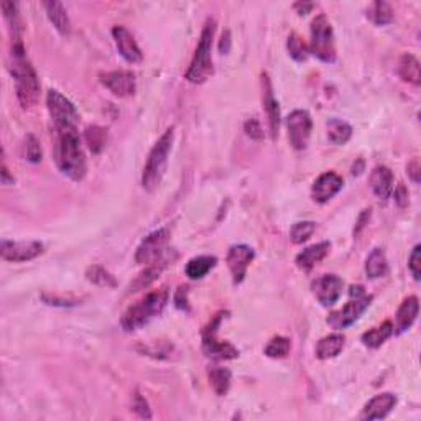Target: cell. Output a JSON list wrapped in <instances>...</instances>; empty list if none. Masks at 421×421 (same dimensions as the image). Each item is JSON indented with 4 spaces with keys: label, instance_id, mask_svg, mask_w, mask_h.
I'll return each instance as SVG.
<instances>
[{
    "label": "cell",
    "instance_id": "obj_1",
    "mask_svg": "<svg viewBox=\"0 0 421 421\" xmlns=\"http://www.w3.org/2000/svg\"><path fill=\"white\" fill-rule=\"evenodd\" d=\"M8 70L15 79L17 99L23 109H32L40 99V81L33 70L32 63L28 61L25 46L22 41H14L10 51V63Z\"/></svg>",
    "mask_w": 421,
    "mask_h": 421
},
{
    "label": "cell",
    "instance_id": "obj_2",
    "mask_svg": "<svg viewBox=\"0 0 421 421\" xmlns=\"http://www.w3.org/2000/svg\"><path fill=\"white\" fill-rule=\"evenodd\" d=\"M54 161H57L58 168L73 181L84 180L88 173V163L83 147H81L78 129L57 132Z\"/></svg>",
    "mask_w": 421,
    "mask_h": 421
},
{
    "label": "cell",
    "instance_id": "obj_3",
    "mask_svg": "<svg viewBox=\"0 0 421 421\" xmlns=\"http://www.w3.org/2000/svg\"><path fill=\"white\" fill-rule=\"evenodd\" d=\"M170 291L168 288H160V290H153L147 293L142 300L134 303L124 313L121 320V326L125 333H134V331L142 329L152 320L160 316L163 313L165 306L168 303Z\"/></svg>",
    "mask_w": 421,
    "mask_h": 421
},
{
    "label": "cell",
    "instance_id": "obj_4",
    "mask_svg": "<svg viewBox=\"0 0 421 421\" xmlns=\"http://www.w3.org/2000/svg\"><path fill=\"white\" fill-rule=\"evenodd\" d=\"M216 35V20L207 19L204 23V28L199 37L196 51L191 59V65L186 71V79L193 84H203L211 78L214 73V65H212V41Z\"/></svg>",
    "mask_w": 421,
    "mask_h": 421
},
{
    "label": "cell",
    "instance_id": "obj_5",
    "mask_svg": "<svg viewBox=\"0 0 421 421\" xmlns=\"http://www.w3.org/2000/svg\"><path fill=\"white\" fill-rule=\"evenodd\" d=\"M173 138H174V129H170L165 132L158 138V142L153 145V148L148 153V158L145 161L142 174V185L147 191H155L160 186L161 180H163L165 172L168 167V156L173 148Z\"/></svg>",
    "mask_w": 421,
    "mask_h": 421
},
{
    "label": "cell",
    "instance_id": "obj_6",
    "mask_svg": "<svg viewBox=\"0 0 421 421\" xmlns=\"http://www.w3.org/2000/svg\"><path fill=\"white\" fill-rule=\"evenodd\" d=\"M349 296H351V300L339 311L331 313L329 318H327V325L336 331L346 329V327L354 325L367 311V308L372 305L373 300V296L365 291L362 285H352L349 288Z\"/></svg>",
    "mask_w": 421,
    "mask_h": 421
},
{
    "label": "cell",
    "instance_id": "obj_7",
    "mask_svg": "<svg viewBox=\"0 0 421 421\" xmlns=\"http://www.w3.org/2000/svg\"><path fill=\"white\" fill-rule=\"evenodd\" d=\"M309 53L314 54L322 63H334L336 54L334 32L329 20L325 14H320L311 22V41H309Z\"/></svg>",
    "mask_w": 421,
    "mask_h": 421
},
{
    "label": "cell",
    "instance_id": "obj_8",
    "mask_svg": "<svg viewBox=\"0 0 421 421\" xmlns=\"http://www.w3.org/2000/svg\"><path fill=\"white\" fill-rule=\"evenodd\" d=\"M46 105H48L50 116L53 119L54 130H71L78 129L79 114L76 110L74 104L63 96L59 91L51 89L46 94Z\"/></svg>",
    "mask_w": 421,
    "mask_h": 421
},
{
    "label": "cell",
    "instance_id": "obj_9",
    "mask_svg": "<svg viewBox=\"0 0 421 421\" xmlns=\"http://www.w3.org/2000/svg\"><path fill=\"white\" fill-rule=\"evenodd\" d=\"M224 311H220L212 318V321L203 331V351L204 354L216 360H229L239 357V349L234 347L231 342L219 341L218 327L224 318Z\"/></svg>",
    "mask_w": 421,
    "mask_h": 421
},
{
    "label": "cell",
    "instance_id": "obj_10",
    "mask_svg": "<svg viewBox=\"0 0 421 421\" xmlns=\"http://www.w3.org/2000/svg\"><path fill=\"white\" fill-rule=\"evenodd\" d=\"M170 240V231L167 227L156 229L148 234V236L140 242V245L135 250V262L138 265H152L158 262L165 254H167V245Z\"/></svg>",
    "mask_w": 421,
    "mask_h": 421
},
{
    "label": "cell",
    "instance_id": "obj_11",
    "mask_svg": "<svg viewBox=\"0 0 421 421\" xmlns=\"http://www.w3.org/2000/svg\"><path fill=\"white\" fill-rule=\"evenodd\" d=\"M287 129L291 147L295 150H305L308 147L309 138H311L313 119L306 110H293L290 116L287 117Z\"/></svg>",
    "mask_w": 421,
    "mask_h": 421
},
{
    "label": "cell",
    "instance_id": "obj_12",
    "mask_svg": "<svg viewBox=\"0 0 421 421\" xmlns=\"http://www.w3.org/2000/svg\"><path fill=\"white\" fill-rule=\"evenodd\" d=\"M45 245L38 240H7L0 242V254L7 262L22 263L43 254Z\"/></svg>",
    "mask_w": 421,
    "mask_h": 421
},
{
    "label": "cell",
    "instance_id": "obj_13",
    "mask_svg": "<svg viewBox=\"0 0 421 421\" xmlns=\"http://www.w3.org/2000/svg\"><path fill=\"white\" fill-rule=\"evenodd\" d=\"M342 288L344 282L334 274L322 275L311 283L313 295L316 296V300L320 301L321 306H325V308H329V306L338 303L339 298L342 295Z\"/></svg>",
    "mask_w": 421,
    "mask_h": 421
},
{
    "label": "cell",
    "instance_id": "obj_14",
    "mask_svg": "<svg viewBox=\"0 0 421 421\" xmlns=\"http://www.w3.org/2000/svg\"><path fill=\"white\" fill-rule=\"evenodd\" d=\"M254 258H255V252L250 245L237 244L229 249L225 262H227L229 270H231L234 285H240L244 282L245 275H247L249 265L252 263Z\"/></svg>",
    "mask_w": 421,
    "mask_h": 421
},
{
    "label": "cell",
    "instance_id": "obj_15",
    "mask_svg": "<svg viewBox=\"0 0 421 421\" xmlns=\"http://www.w3.org/2000/svg\"><path fill=\"white\" fill-rule=\"evenodd\" d=\"M102 86H105L116 97H130L137 91V81L135 74L130 71H107L101 76Z\"/></svg>",
    "mask_w": 421,
    "mask_h": 421
},
{
    "label": "cell",
    "instance_id": "obj_16",
    "mask_svg": "<svg viewBox=\"0 0 421 421\" xmlns=\"http://www.w3.org/2000/svg\"><path fill=\"white\" fill-rule=\"evenodd\" d=\"M262 99H263V109H265L267 122H269V134L271 140L278 138L280 132V105L278 101L274 96V88H271V81L269 74H262Z\"/></svg>",
    "mask_w": 421,
    "mask_h": 421
},
{
    "label": "cell",
    "instance_id": "obj_17",
    "mask_svg": "<svg viewBox=\"0 0 421 421\" xmlns=\"http://www.w3.org/2000/svg\"><path fill=\"white\" fill-rule=\"evenodd\" d=\"M112 37L114 41H116L119 53H121V57L124 58L127 63H130V65H137V63L142 61L143 59L142 50L138 48L137 41H135L134 35H132L129 30L117 25V27L112 28Z\"/></svg>",
    "mask_w": 421,
    "mask_h": 421
},
{
    "label": "cell",
    "instance_id": "obj_18",
    "mask_svg": "<svg viewBox=\"0 0 421 421\" xmlns=\"http://www.w3.org/2000/svg\"><path fill=\"white\" fill-rule=\"evenodd\" d=\"M342 178L339 176L338 173L334 172H326L322 173L316 181H314L313 189H311V196L316 203L325 204L327 201H331L339 191L342 189Z\"/></svg>",
    "mask_w": 421,
    "mask_h": 421
},
{
    "label": "cell",
    "instance_id": "obj_19",
    "mask_svg": "<svg viewBox=\"0 0 421 421\" xmlns=\"http://www.w3.org/2000/svg\"><path fill=\"white\" fill-rule=\"evenodd\" d=\"M395 405H397V397L393 393H380L365 403L360 418L369 421L384 420L393 410Z\"/></svg>",
    "mask_w": 421,
    "mask_h": 421
},
{
    "label": "cell",
    "instance_id": "obj_20",
    "mask_svg": "<svg viewBox=\"0 0 421 421\" xmlns=\"http://www.w3.org/2000/svg\"><path fill=\"white\" fill-rule=\"evenodd\" d=\"M329 250H331V244L326 240L320 242V244L309 245V247L301 250V252L296 255V258H295L296 267L303 271H309L321 260H325L326 255L329 254Z\"/></svg>",
    "mask_w": 421,
    "mask_h": 421
},
{
    "label": "cell",
    "instance_id": "obj_21",
    "mask_svg": "<svg viewBox=\"0 0 421 421\" xmlns=\"http://www.w3.org/2000/svg\"><path fill=\"white\" fill-rule=\"evenodd\" d=\"M420 303L416 296H408L403 300L397 311V325L393 326V333L403 334L415 325L416 318H418Z\"/></svg>",
    "mask_w": 421,
    "mask_h": 421
},
{
    "label": "cell",
    "instance_id": "obj_22",
    "mask_svg": "<svg viewBox=\"0 0 421 421\" xmlns=\"http://www.w3.org/2000/svg\"><path fill=\"white\" fill-rule=\"evenodd\" d=\"M371 188L378 199H389L393 191V173L389 167L378 165L371 173Z\"/></svg>",
    "mask_w": 421,
    "mask_h": 421
},
{
    "label": "cell",
    "instance_id": "obj_23",
    "mask_svg": "<svg viewBox=\"0 0 421 421\" xmlns=\"http://www.w3.org/2000/svg\"><path fill=\"white\" fill-rule=\"evenodd\" d=\"M173 260H174V257H172V254H165L158 262L148 265L147 269L143 270L142 274L137 276V278H135V282L130 285V291L135 293V291L143 290V288L150 287V285L155 282L156 278H158L161 271H163L170 265V262H173Z\"/></svg>",
    "mask_w": 421,
    "mask_h": 421
},
{
    "label": "cell",
    "instance_id": "obj_24",
    "mask_svg": "<svg viewBox=\"0 0 421 421\" xmlns=\"http://www.w3.org/2000/svg\"><path fill=\"white\" fill-rule=\"evenodd\" d=\"M43 7L46 10V15H48L50 22L53 23V27L57 28L63 37L70 35L71 22H70V17H68L65 6H63L61 2H57V0H50V2H43Z\"/></svg>",
    "mask_w": 421,
    "mask_h": 421
},
{
    "label": "cell",
    "instance_id": "obj_25",
    "mask_svg": "<svg viewBox=\"0 0 421 421\" xmlns=\"http://www.w3.org/2000/svg\"><path fill=\"white\" fill-rule=\"evenodd\" d=\"M344 344H346V336L341 333H334L322 338L316 346V357L321 360L327 359H334L341 354V351L344 349Z\"/></svg>",
    "mask_w": 421,
    "mask_h": 421
},
{
    "label": "cell",
    "instance_id": "obj_26",
    "mask_svg": "<svg viewBox=\"0 0 421 421\" xmlns=\"http://www.w3.org/2000/svg\"><path fill=\"white\" fill-rule=\"evenodd\" d=\"M216 263H218V258L214 255H198L186 263L185 274L191 280H201L214 269Z\"/></svg>",
    "mask_w": 421,
    "mask_h": 421
},
{
    "label": "cell",
    "instance_id": "obj_27",
    "mask_svg": "<svg viewBox=\"0 0 421 421\" xmlns=\"http://www.w3.org/2000/svg\"><path fill=\"white\" fill-rule=\"evenodd\" d=\"M398 76L407 83L413 84V86H420L421 84V68L420 61L413 54L405 53L398 61Z\"/></svg>",
    "mask_w": 421,
    "mask_h": 421
},
{
    "label": "cell",
    "instance_id": "obj_28",
    "mask_svg": "<svg viewBox=\"0 0 421 421\" xmlns=\"http://www.w3.org/2000/svg\"><path fill=\"white\" fill-rule=\"evenodd\" d=\"M2 12L6 17V22L8 25V32H10L12 43L14 41H22V19L19 14V6L10 0H3L2 2Z\"/></svg>",
    "mask_w": 421,
    "mask_h": 421
},
{
    "label": "cell",
    "instance_id": "obj_29",
    "mask_svg": "<svg viewBox=\"0 0 421 421\" xmlns=\"http://www.w3.org/2000/svg\"><path fill=\"white\" fill-rule=\"evenodd\" d=\"M393 334V322L385 321L380 326L372 327L367 333L362 334V344L369 349H378L384 344L387 339L392 338Z\"/></svg>",
    "mask_w": 421,
    "mask_h": 421
},
{
    "label": "cell",
    "instance_id": "obj_30",
    "mask_svg": "<svg viewBox=\"0 0 421 421\" xmlns=\"http://www.w3.org/2000/svg\"><path fill=\"white\" fill-rule=\"evenodd\" d=\"M389 271V263H387V255L382 249H373L365 262V274L371 280L382 278Z\"/></svg>",
    "mask_w": 421,
    "mask_h": 421
},
{
    "label": "cell",
    "instance_id": "obj_31",
    "mask_svg": "<svg viewBox=\"0 0 421 421\" xmlns=\"http://www.w3.org/2000/svg\"><path fill=\"white\" fill-rule=\"evenodd\" d=\"M327 138L334 145H344L352 137V127L341 119H329L327 121Z\"/></svg>",
    "mask_w": 421,
    "mask_h": 421
},
{
    "label": "cell",
    "instance_id": "obj_32",
    "mask_svg": "<svg viewBox=\"0 0 421 421\" xmlns=\"http://www.w3.org/2000/svg\"><path fill=\"white\" fill-rule=\"evenodd\" d=\"M207 377H209V384L214 390L216 395L219 397H224L225 393L229 392L231 389V380H232V373L229 369L225 367H212L207 372Z\"/></svg>",
    "mask_w": 421,
    "mask_h": 421
},
{
    "label": "cell",
    "instance_id": "obj_33",
    "mask_svg": "<svg viewBox=\"0 0 421 421\" xmlns=\"http://www.w3.org/2000/svg\"><path fill=\"white\" fill-rule=\"evenodd\" d=\"M88 282L102 288H116L117 280L110 271H107L102 265H91L86 269Z\"/></svg>",
    "mask_w": 421,
    "mask_h": 421
},
{
    "label": "cell",
    "instance_id": "obj_34",
    "mask_svg": "<svg viewBox=\"0 0 421 421\" xmlns=\"http://www.w3.org/2000/svg\"><path fill=\"white\" fill-rule=\"evenodd\" d=\"M84 138L89 150L92 153H101L105 147V140H107V130L99 125H89L86 132H84Z\"/></svg>",
    "mask_w": 421,
    "mask_h": 421
},
{
    "label": "cell",
    "instance_id": "obj_35",
    "mask_svg": "<svg viewBox=\"0 0 421 421\" xmlns=\"http://www.w3.org/2000/svg\"><path fill=\"white\" fill-rule=\"evenodd\" d=\"M367 17L372 20V23L378 25V27H384V25H389L393 20V12L389 3L378 0V2L372 3Z\"/></svg>",
    "mask_w": 421,
    "mask_h": 421
},
{
    "label": "cell",
    "instance_id": "obj_36",
    "mask_svg": "<svg viewBox=\"0 0 421 421\" xmlns=\"http://www.w3.org/2000/svg\"><path fill=\"white\" fill-rule=\"evenodd\" d=\"M287 48H288V53H290V57L298 63L306 61L309 57V46L305 43V40L298 35V33H291V35L288 37Z\"/></svg>",
    "mask_w": 421,
    "mask_h": 421
},
{
    "label": "cell",
    "instance_id": "obj_37",
    "mask_svg": "<svg viewBox=\"0 0 421 421\" xmlns=\"http://www.w3.org/2000/svg\"><path fill=\"white\" fill-rule=\"evenodd\" d=\"M291 349L290 339L285 338V336H275L274 339H270V342L265 347V356L270 359H283L288 356Z\"/></svg>",
    "mask_w": 421,
    "mask_h": 421
},
{
    "label": "cell",
    "instance_id": "obj_38",
    "mask_svg": "<svg viewBox=\"0 0 421 421\" xmlns=\"http://www.w3.org/2000/svg\"><path fill=\"white\" fill-rule=\"evenodd\" d=\"M314 229H316V224L313 220H301V223L293 224L291 231H290V239L293 244H303L313 236Z\"/></svg>",
    "mask_w": 421,
    "mask_h": 421
},
{
    "label": "cell",
    "instance_id": "obj_39",
    "mask_svg": "<svg viewBox=\"0 0 421 421\" xmlns=\"http://www.w3.org/2000/svg\"><path fill=\"white\" fill-rule=\"evenodd\" d=\"M41 300L50 306H59V308H70V306H76L81 303L79 298H74L71 295H57V293H41Z\"/></svg>",
    "mask_w": 421,
    "mask_h": 421
},
{
    "label": "cell",
    "instance_id": "obj_40",
    "mask_svg": "<svg viewBox=\"0 0 421 421\" xmlns=\"http://www.w3.org/2000/svg\"><path fill=\"white\" fill-rule=\"evenodd\" d=\"M23 148H25V158H27L30 163H40L41 158H43V152H41L40 142H38L35 135H27Z\"/></svg>",
    "mask_w": 421,
    "mask_h": 421
},
{
    "label": "cell",
    "instance_id": "obj_41",
    "mask_svg": "<svg viewBox=\"0 0 421 421\" xmlns=\"http://www.w3.org/2000/svg\"><path fill=\"white\" fill-rule=\"evenodd\" d=\"M138 351H142V354H145L148 357H155V359H165V357L170 356V352L173 351V346H170V344L160 342L158 344H148V346H143L142 349L138 347Z\"/></svg>",
    "mask_w": 421,
    "mask_h": 421
},
{
    "label": "cell",
    "instance_id": "obj_42",
    "mask_svg": "<svg viewBox=\"0 0 421 421\" xmlns=\"http://www.w3.org/2000/svg\"><path fill=\"white\" fill-rule=\"evenodd\" d=\"M132 410H134L135 413H137V416H140V418H147V420L152 418V411H150V407H148V402L138 392L134 393V400H132Z\"/></svg>",
    "mask_w": 421,
    "mask_h": 421
},
{
    "label": "cell",
    "instance_id": "obj_43",
    "mask_svg": "<svg viewBox=\"0 0 421 421\" xmlns=\"http://www.w3.org/2000/svg\"><path fill=\"white\" fill-rule=\"evenodd\" d=\"M421 247L420 245H415L413 250H411L410 258H408V269H410L411 275H413V278L416 282H420L421 278Z\"/></svg>",
    "mask_w": 421,
    "mask_h": 421
},
{
    "label": "cell",
    "instance_id": "obj_44",
    "mask_svg": "<svg viewBox=\"0 0 421 421\" xmlns=\"http://www.w3.org/2000/svg\"><path fill=\"white\" fill-rule=\"evenodd\" d=\"M244 129H245V132H247V135L250 138H254V140H262L263 138L262 125H260V122H258L255 117L249 119V121L245 122Z\"/></svg>",
    "mask_w": 421,
    "mask_h": 421
},
{
    "label": "cell",
    "instance_id": "obj_45",
    "mask_svg": "<svg viewBox=\"0 0 421 421\" xmlns=\"http://www.w3.org/2000/svg\"><path fill=\"white\" fill-rule=\"evenodd\" d=\"M174 306L181 311H189V303H188V287H181L178 288L176 293H174Z\"/></svg>",
    "mask_w": 421,
    "mask_h": 421
},
{
    "label": "cell",
    "instance_id": "obj_46",
    "mask_svg": "<svg viewBox=\"0 0 421 421\" xmlns=\"http://www.w3.org/2000/svg\"><path fill=\"white\" fill-rule=\"evenodd\" d=\"M395 203H397L400 207H405L408 204V191L403 185H400L398 188L395 189Z\"/></svg>",
    "mask_w": 421,
    "mask_h": 421
},
{
    "label": "cell",
    "instance_id": "obj_47",
    "mask_svg": "<svg viewBox=\"0 0 421 421\" xmlns=\"http://www.w3.org/2000/svg\"><path fill=\"white\" fill-rule=\"evenodd\" d=\"M408 174L411 176V180L415 183H420V161L418 158H413L408 163Z\"/></svg>",
    "mask_w": 421,
    "mask_h": 421
},
{
    "label": "cell",
    "instance_id": "obj_48",
    "mask_svg": "<svg viewBox=\"0 0 421 421\" xmlns=\"http://www.w3.org/2000/svg\"><path fill=\"white\" fill-rule=\"evenodd\" d=\"M229 46H231V33L225 32L223 38H220V43H219V51L220 53H227Z\"/></svg>",
    "mask_w": 421,
    "mask_h": 421
},
{
    "label": "cell",
    "instance_id": "obj_49",
    "mask_svg": "<svg viewBox=\"0 0 421 421\" xmlns=\"http://www.w3.org/2000/svg\"><path fill=\"white\" fill-rule=\"evenodd\" d=\"M314 7V3H306V2H300L295 3V8L298 10V15H306L309 10Z\"/></svg>",
    "mask_w": 421,
    "mask_h": 421
},
{
    "label": "cell",
    "instance_id": "obj_50",
    "mask_svg": "<svg viewBox=\"0 0 421 421\" xmlns=\"http://www.w3.org/2000/svg\"><path fill=\"white\" fill-rule=\"evenodd\" d=\"M14 181H15L14 176H10L6 161H3V163H2V183H3V185H14Z\"/></svg>",
    "mask_w": 421,
    "mask_h": 421
}]
</instances>
